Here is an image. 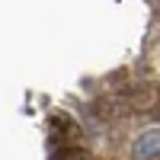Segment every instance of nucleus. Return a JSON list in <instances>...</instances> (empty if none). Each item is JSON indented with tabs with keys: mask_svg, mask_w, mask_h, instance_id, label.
Here are the masks:
<instances>
[{
	"mask_svg": "<svg viewBox=\"0 0 160 160\" xmlns=\"http://www.w3.org/2000/svg\"><path fill=\"white\" fill-rule=\"evenodd\" d=\"M160 154V128H148L144 135L135 138V144H131V157L135 160H157Z\"/></svg>",
	"mask_w": 160,
	"mask_h": 160,
	"instance_id": "f257e3e1",
	"label": "nucleus"
}]
</instances>
